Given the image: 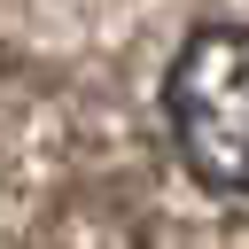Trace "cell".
Instances as JSON below:
<instances>
[{"label":"cell","instance_id":"cell-1","mask_svg":"<svg viewBox=\"0 0 249 249\" xmlns=\"http://www.w3.org/2000/svg\"><path fill=\"white\" fill-rule=\"evenodd\" d=\"M179 163L210 195H249V23H202L163 70Z\"/></svg>","mask_w":249,"mask_h":249}]
</instances>
